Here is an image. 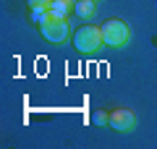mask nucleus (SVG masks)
Instances as JSON below:
<instances>
[{
	"label": "nucleus",
	"instance_id": "f257e3e1",
	"mask_svg": "<svg viewBox=\"0 0 157 149\" xmlns=\"http://www.w3.org/2000/svg\"><path fill=\"white\" fill-rule=\"evenodd\" d=\"M100 29H102V39L110 50H121L131 42V26L123 18H107Z\"/></svg>",
	"mask_w": 157,
	"mask_h": 149
},
{
	"label": "nucleus",
	"instance_id": "f03ea898",
	"mask_svg": "<svg viewBox=\"0 0 157 149\" xmlns=\"http://www.w3.org/2000/svg\"><path fill=\"white\" fill-rule=\"evenodd\" d=\"M102 44H105V39H102V29H100V26L86 24V26L76 29V34H73V47H76L78 52H84V55L97 52Z\"/></svg>",
	"mask_w": 157,
	"mask_h": 149
},
{
	"label": "nucleus",
	"instance_id": "7ed1b4c3",
	"mask_svg": "<svg viewBox=\"0 0 157 149\" xmlns=\"http://www.w3.org/2000/svg\"><path fill=\"white\" fill-rule=\"evenodd\" d=\"M68 32H71L68 18H55V16H50V13L45 16V21L39 24V34H42L47 42H52V44L66 42V39H68Z\"/></svg>",
	"mask_w": 157,
	"mask_h": 149
},
{
	"label": "nucleus",
	"instance_id": "20e7f679",
	"mask_svg": "<svg viewBox=\"0 0 157 149\" xmlns=\"http://www.w3.org/2000/svg\"><path fill=\"white\" fill-rule=\"evenodd\" d=\"M107 126L118 133H131L136 128V113L131 107H115V110H110V123Z\"/></svg>",
	"mask_w": 157,
	"mask_h": 149
},
{
	"label": "nucleus",
	"instance_id": "39448f33",
	"mask_svg": "<svg viewBox=\"0 0 157 149\" xmlns=\"http://www.w3.org/2000/svg\"><path fill=\"white\" fill-rule=\"evenodd\" d=\"M73 8V0H52L50 8H47V13L55 18H68V11Z\"/></svg>",
	"mask_w": 157,
	"mask_h": 149
},
{
	"label": "nucleus",
	"instance_id": "423d86ee",
	"mask_svg": "<svg viewBox=\"0 0 157 149\" xmlns=\"http://www.w3.org/2000/svg\"><path fill=\"white\" fill-rule=\"evenodd\" d=\"M73 11H76L78 18H92L97 13V6H94V0H76V6H73Z\"/></svg>",
	"mask_w": 157,
	"mask_h": 149
},
{
	"label": "nucleus",
	"instance_id": "0eeeda50",
	"mask_svg": "<svg viewBox=\"0 0 157 149\" xmlns=\"http://www.w3.org/2000/svg\"><path fill=\"white\" fill-rule=\"evenodd\" d=\"M52 0H26V6L32 8V13H45L47 8H50Z\"/></svg>",
	"mask_w": 157,
	"mask_h": 149
},
{
	"label": "nucleus",
	"instance_id": "6e6552de",
	"mask_svg": "<svg viewBox=\"0 0 157 149\" xmlns=\"http://www.w3.org/2000/svg\"><path fill=\"white\" fill-rule=\"evenodd\" d=\"M92 123H94V126H107V123H110V113L107 110H97L94 115H92Z\"/></svg>",
	"mask_w": 157,
	"mask_h": 149
}]
</instances>
